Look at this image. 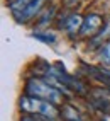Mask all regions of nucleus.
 <instances>
[{
	"instance_id": "f8f14e48",
	"label": "nucleus",
	"mask_w": 110,
	"mask_h": 121,
	"mask_svg": "<svg viewBox=\"0 0 110 121\" xmlns=\"http://www.w3.org/2000/svg\"><path fill=\"white\" fill-rule=\"evenodd\" d=\"M20 121H48V119H46V118H41V116H24V118H22Z\"/></svg>"
},
{
	"instance_id": "1a4fd4ad",
	"label": "nucleus",
	"mask_w": 110,
	"mask_h": 121,
	"mask_svg": "<svg viewBox=\"0 0 110 121\" xmlns=\"http://www.w3.org/2000/svg\"><path fill=\"white\" fill-rule=\"evenodd\" d=\"M32 38L37 39V41L46 43V44H54L56 43V34L49 33V31H36V33L32 34Z\"/></svg>"
},
{
	"instance_id": "9b49d317",
	"label": "nucleus",
	"mask_w": 110,
	"mask_h": 121,
	"mask_svg": "<svg viewBox=\"0 0 110 121\" xmlns=\"http://www.w3.org/2000/svg\"><path fill=\"white\" fill-rule=\"evenodd\" d=\"M30 2H34V0H15V2L9 4L10 12H17V10H20V9H24V7H26V5H29Z\"/></svg>"
},
{
	"instance_id": "0eeeda50",
	"label": "nucleus",
	"mask_w": 110,
	"mask_h": 121,
	"mask_svg": "<svg viewBox=\"0 0 110 121\" xmlns=\"http://www.w3.org/2000/svg\"><path fill=\"white\" fill-rule=\"evenodd\" d=\"M86 67V70H88V73L95 78V80H98V82H102V84H105V85H108L110 87V68H102V67H91V65H85Z\"/></svg>"
},
{
	"instance_id": "ddd939ff",
	"label": "nucleus",
	"mask_w": 110,
	"mask_h": 121,
	"mask_svg": "<svg viewBox=\"0 0 110 121\" xmlns=\"http://www.w3.org/2000/svg\"><path fill=\"white\" fill-rule=\"evenodd\" d=\"M100 121H110V114H105V116H102Z\"/></svg>"
},
{
	"instance_id": "6e6552de",
	"label": "nucleus",
	"mask_w": 110,
	"mask_h": 121,
	"mask_svg": "<svg viewBox=\"0 0 110 121\" xmlns=\"http://www.w3.org/2000/svg\"><path fill=\"white\" fill-rule=\"evenodd\" d=\"M61 118L64 121H88L75 106H71V104H63V108H61Z\"/></svg>"
},
{
	"instance_id": "9d476101",
	"label": "nucleus",
	"mask_w": 110,
	"mask_h": 121,
	"mask_svg": "<svg viewBox=\"0 0 110 121\" xmlns=\"http://www.w3.org/2000/svg\"><path fill=\"white\" fill-rule=\"evenodd\" d=\"M98 56L100 60L105 63V67L110 68V43H103L98 50Z\"/></svg>"
},
{
	"instance_id": "f03ea898",
	"label": "nucleus",
	"mask_w": 110,
	"mask_h": 121,
	"mask_svg": "<svg viewBox=\"0 0 110 121\" xmlns=\"http://www.w3.org/2000/svg\"><path fill=\"white\" fill-rule=\"evenodd\" d=\"M19 108L27 114H36V116H41L46 119H56L61 114V109H58L56 104L32 97V95H27V94L19 99Z\"/></svg>"
},
{
	"instance_id": "423d86ee",
	"label": "nucleus",
	"mask_w": 110,
	"mask_h": 121,
	"mask_svg": "<svg viewBox=\"0 0 110 121\" xmlns=\"http://www.w3.org/2000/svg\"><path fill=\"white\" fill-rule=\"evenodd\" d=\"M81 24H83V15H80V14H69V15H66V19H64V22L61 24V27H64V31L69 36H75L76 33H80Z\"/></svg>"
},
{
	"instance_id": "7ed1b4c3",
	"label": "nucleus",
	"mask_w": 110,
	"mask_h": 121,
	"mask_svg": "<svg viewBox=\"0 0 110 121\" xmlns=\"http://www.w3.org/2000/svg\"><path fill=\"white\" fill-rule=\"evenodd\" d=\"M49 75L56 78L63 87H68V89H71V91H75V92H78V94H85V92H86L85 84L81 82V80H78V78L73 77L71 73H68V72L63 68L59 63H58V65H54V67L49 70Z\"/></svg>"
},
{
	"instance_id": "39448f33",
	"label": "nucleus",
	"mask_w": 110,
	"mask_h": 121,
	"mask_svg": "<svg viewBox=\"0 0 110 121\" xmlns=\"http://www.w3.org/2000/svg\"><path fill=\"white\" fill-rule=\"evenodd\" d=\"M44 4H46V0H34V2H30L29 5H26L24 9H20L17 12H12V15H14V19L17 21V22L26 24L30 19H34L36 14H39V12L42 10Z\"/></svg>"
},
{
	"instance_id": "20e7f679",
	"label": "nucleus",
	"mask_w": 110,
	"mask_h": 121,
	"mask_svg": "<svg viewBox=\"0 0 110 121\" xmlns=\"http://www.w3.org/2000/svg\"><path fill=\"white\" fill-rule=\"evenodd\" d=\"M103 26H105V19L97 12H90L83 17V24L78 34L83 38H95L103 29Z\"/></svg>"
},
{
	"instance_id": "f257e3e1",
	"label": "nucleus",
	"mask_w": 110,
	"mask_h": 121,
	"mask_svg": "<svg viewBox=\"0 0 110 121\" xmlns=\"http://www.w3.org/2000/svg\"><path fill=\"white\" fill-rule=\"evenodd\" d=\"M26 94L42 101H49L53 104H61L64 101V92H61L58 87L51 85L48 80L37 78V77L29 78L26 82Z\"/></svg>"
}]
</instances>
